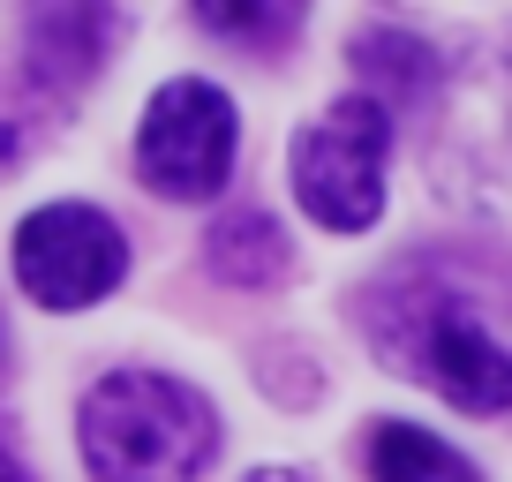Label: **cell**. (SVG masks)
<instances>
[{
    "label": "cell",
    "mask_w": 512,
    "mask_h": 482,
    "mask_svg": "<svg viewBox=\"0 0 512 482\" xmlns=\"http://www.w3.org/2000/svg\"><path fill=\"white\" fill-rule=\"evenodd\" d=\"M354 317L392 377L430 385L460 415H512V347L490 332L467 272H452L445 257H407L377 272Z\"/></svg>",
    "instance_id": "obj_1"
},
{
    "label": "cell",
    "mask_w": 512,
    "mask_h": 482,
    "mask_svg": "<svg viewBox=\"0 0 512 482\" xmlns=\"http://www.w3.org/2000/svg\"><path fill=\"white\" fill-rule=\"evenodd\" d=\"M0 482H31V467H23L16 437H8V422H0Z\"/></svg>",
    "instance_id": "obj_12"
},
{
    "label": "cell",
    "mask_w": 512,
    "mask_h": 482,
    "mask_svg": "<svg viewBox=\"0 0 512 482\" xmlns=\"http://www.w3.org/2000/svg\"><path fill=\"white\" fill-rule=\"evenodd\" d=\"M384 159H392V106H377L369 91L332 98L287 144L302 219L324 234H369L384 219Z\"/></svg>",
    "instance_id": "obj_3"
},
{
    "label": "cell",
    "mask_w": 512,
    "mask_h": 482,
    "mask_svg": "<svg viewBox=\"0 0 512 482\" xmlns=\"http://www.w3.org/2000/svg\"><path fill=\"white\" fill-rule=\"evenodd\" d=\"M53 121H61V98L53 91H38L31 76H0V174H16L53 136Z\"/></svg>",
    "instance_id": "obj_11"
},
{
    "label": "cell",
    "mask_w": 512,
    "mask_h": 482,
    "mask_svg": "<svg viewBox=\"0 0 512 482\" xmlns=\"http://www.w3.org/2000/svg\"><path fill=\"white\" fill-rule=\"evenodd\" d=\"M362 467L369 482H482V467L422 422H369Z\"/></svg>",
    "instance_id": "obj_9"
},
{
    "label": "cell",
    "mask_w": 512,
    "mask_h": 482,
    "mask_svg": "<svg viewBox=\"0 0 512 482\" xmlns=\"http://www.w3.org/2000/svg\"><path fill=\"white\" fill-rule=\"evenodd\" d=\"M204 264H211L219 287L272 294V287H287V272H294V241H287V226H279L272 211L241 204V211H219V219H211Z\"/></svg>",
    "instance_id": "obj_8"
},
{
    "label": "cell",
    "mask_w": 512,
    "mask_h": 482,
    "mask_svg": "<svg viewBox=\"0 0 512 482\" xmlns=\"http://www.w3.org/2000/svg\"><path fill=\"white\" fill-rule=\"evenodd\" d=\"M128 38V0H23V76L76 98Z\"/></svg>",
    "instance_id": "obj_6"
},
{
    "label": "cell",
    "mask_w": 512,
    "mask_h": 482,
    "mask_svg": "<svg viewBox=\"0 0 512 482\" xmlns=\"http://www.w3.org/2000/svg\"><path fill=\"white\" fill-rule=\"evenodd\" d=\"M76 445L91 482H204L219 452V407L166 370H113L83 392Z\"/></svg>",
    "instance_id": "obj_2"
},
{
    "label": "cell",
    "mask_w": 512,
    "mask_h": 482,
    "mask_svg": "<svg viewBox=\"0 0 512 482\" xmlns=\"http://www.w3.org/2000/svg\"><path fill=\"white\" fill-rule=\"evenodd\" d=\"M347 68L362 76V91L377 98V106H430L437 91H445V53L430 46L422 31H407V23H369V31H354L347 46Z\"/></svg>",
    "instance_id": "obj_7"
},
{
    "label": "cell",
    "mask_w": 512,
    "mask_h": 482,
    "mask_svg": "<svg viewBox=\"0 0 512 482\" xmlns=\"http://www.w3.org/2000/svg\"><path fill=\"white\" fill-rule=\"evenodd\" d=\"M241 482H309V475H302V467H249Z\"/></svg>",
    "instance_id": "obj_13"
},
{
    "label": "cell",
    "mask_w": 512,
    "mask_h": 482,
    "mask_svg": "<svg viewBox=\"0 0 512 482\" xmlns=\"http://www.w3.org/2000/svg\"><path fill=\"white\" fill-rule=\"evenodd\" d=\"M234 151H241V113L204 76L159 83L136 121V181L166 204H211L234 181Z\"/></svg>",
    "instance_id": "obj_4"
},
{
    "label": "cell",
    "mask_w": 512,
    "mask_h": 482,
    "mask_svg": "<svg viewBox=\"0 0 512 482\" xmlns=\"http://www.w3.org/2000/svg\"><path fill=\"white\" fill-rule=\"evenodd\" d=\"M189 16L204 23L211 38H226V46L272 53V46H287V38L302 31L309 0H189Z\"/></svg>",
    "instance_id": "obj_10"
},
{
    "label": "cell",
    "mask_w": 512,
    "mask_h": 482,
    "mask_svg": "<svg viewBox=\"0 0 512 482\" xmlns=\"http://www.w3.org/2000/svg\"><path fill=\"white\" fill-rule=\"evenodd\" d=\"M0 370H8V332H0Z\"/></svg>",
    "instance_id": "obj_14"
},
{
    "label": "cell",
    "mask_w": 512,
    "mask_h": 482,
    "mask_svg": "<svg viewBox=\"0 0 512 482\" xmlns=\"http://www.w3.org/2000/svg\"><path fill=\"white\" fill-rule=\"evenodd\" d=\"M128 234L98 204H38L16 226V279L38 309H91L121 287Z\"/></svg>",
    "instance_id": "obj_5"
}]
</instances>
